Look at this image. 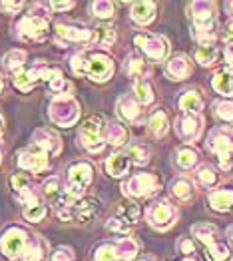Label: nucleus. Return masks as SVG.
<instances>
[{
	"label": "nucleus",
	"mask_w": 233,
	"mask_h": 261,
	"mask_svg": "<svg viewBox=\"0 0 233 261\" xmlns=\"http://www.w3.org/2000/svg\"><path fill=\"white\" fill-rule=\"evenodd\" d=\"M208 148L217 155L219 168L229 172L233 168V128L231 126H217L208 136Z\"/></svg>",
	"instance_id": "obj_1"
},
{
	"label": "nucleus",
	"mask_w": 233,
	"mask_h": 261,
	"mask_svg": "<svg viewBox=\"0 0 233 261\" xmlns=\"http://www.w3.org/2000/svg\"><path fill=\"white\" fill-rule=\"evenodd\" d=\"M14 34L22 42L36 44L46 40L48 30H50V20L46 16V12H30L26 16H22L14 26Z\"/></svg>",
	"instance_id": "obj_2"
},
{
	"label": "nucleus",
	"mask_w": 233,
	"mask_h": 261,
	"mask_svg": "<svg viewBox=\"0 0 233 261\" xmlns=\"http://www.w3.org/2000/svg\"><path fill=\"white\" fill-rule=\"evenodd\" d=\"M92 181H94V166L90 162L78 160V162L68 166L64 188H66V192L72 197H76V199L84 197L88 188L92 186Z\"/></svg>",
	"instance_id": "obj_3"
},
{
	"label": "nucleus",
	"mask_w": 233,
	"mask_h": 261,
	"mask_svg": "<svg viewBox=\"0 0 233 261\" xmlns=\"http://www.w3.org/2000/svg\"><path fill=\"white\" fill-rule=\"evenodd\" d=\"M48 118L60 128H72L80 120V104L74 96H56L48 104Z\"/></svg>",
	"instance_id": "obj_4"
},
{
	"label": "nucleus",
	"mask_w": 233,
	"mask_h": 261,
	"mask_svg": "<svg viewBox=\"0 0 233 261\" xmlns=\"http://www.w3.org/2000/svg\"><path fill=\"white\" fill-rule=\"evenodd\" d=\"M144 214H146V221L153 229H158V231H168L170 227L175 225L177 216H179L177 207L171 203L170 199H156V201H151V203H148Z\"/></svg>",
	"instance_id": "obj_5"
},
{
	"label": "nucleus",
	"mask_w": 233,
	"mask_h": 261,
	"mask_svg": "<svg viewBox=\"0 0 233 261\" xmlns=\"http://www.w3.org/2000/svg\"><path fill=\"white\" fill-rule=\"evenodd\" d=\"M78 140L80 146L84 148L86 152L98 153L104 150L106 140H104V120L102 116H90L86 118L78 130Z\"/></svg>",
	"instance_id": "obj_6"
},
{
	"label": "nucleus",
	"mask_w": 233,
	"mask_h": 261,
	"mask_svg": "<svg viewBox=\"0 0 233 261\" xmlns=\"http://www.w3.org/2000/svg\"><path fill=\"white\" fill-rule=\"evenodd\" d=\"M138 218H140V205L134 203V201H124V203H118L116 212L106 221V227L112 233H120V236L126 238L127 233L136 227Z\"/></svg>",
	"instance_id": "obj_7"
},
{
	"label": "nucleus",
	"mask_w": 233,
	"mask_h": 261,
	"mask_svg": "<svg viewBox=\"0 0 233 261\" xmlns=\"http://www.w3.org/2000/svg\"><path fill=\"white\" fill-rule=\"evenodd\" d=\"M162 188L160 177L156 174H136L122 184V194L127 199H144L158 194Z\"/></svg>",
	"instance_id": "obj_8"
},
{
	"label": "nucleus",
	"mask_w": 233,
	"mask_h": 261,
	"mask_svg": "<svg viewBox=\"0 0 233 261\" xmlns=\"http://www.w3.org/2000/svg\"><path fill=\"white\" fill-rule=\"evenodd\" d=\"M30 231L22 225H8L0 233V251L6 259H20L26 241L30 240Z\"/></svg>",
	"instance_id": "obj_9"
},
{
	"label": "nucleus",
	"mask_w": 233,
	"mask_h": 261,
	"mask_svg": "<svg viewBox=\"0 0 233 261\" xmlns=\"http://www.w3.org/2000/svg\"><path fill=\"white\" fill-rule=\"evenodd\" d=\"M50 70H52V66H48L44 60H38V62H34L30 68L24 66L22 70L14 72V74H12V84L16 86V90H20V92H24V94H28V92L34 90L36 84H40V82H46V80H48Z\"/></svg>",
	"instance_id": "obj_10"
},
{
	"label": "nucleus",
	"mask_w": 233,
	"mask_h": 261,
	"mask_svg": "<svg viewBox=\"0 0 233 261\" xmlns=\"http://www.w3.org/2000/svg\"><path fill=\"white\" fill-rule=\"evenodd\" d=\"M134 44L153 62H164L170 54V40L162 34L140 32V34L134 36Z\"/></svg>",
	"instance_id": "obj_11"
},
{
	"label": "nucleus",
	"mask_w": 233,
	"mask_h": 261,
	"mask_svg": "<svg viewBox=\"0 0 233 261\" xmlns=\"http://www.w3.org/2000/svg\"><path fill=\"white\" fill-rule=\"evenodd\" d=\"M114 58L106 54V52H100V50H92L88 52V78L92 82H108L112 76H114Z\"/></svg>",
	"instance_id": "obj_12"
},
{
	"label": "nucleus",
	"mask_w": 233,
	"mask_h": 261,
	"mask_svg": "<svg viewBox=\"0 0 233 261\" xmlns=\"http://www.w3.org/2000/svg\"><path fill=\"white\" fill-rule=\"evenodd\" d=\"M16 164L18 168L24 172H30V174H44L48 168H50V155L46 152H42L40 148L36 146H28L20 152L16 153Z\"/></svg>",
	"instance_id": "obj_13"
},
{
	"label": "nucleus",
	"mask_w": 233,
	"mask_h": 261,
	"mask_svg": "<svg viewBox=\"0 0 233 261\" xmlns=\"http://www.w3.org/2000/svg\"><path fill=\"white\" fill-rule=\"evenodd\" d=\"M54 40L60 48H66V44H92V30L78 24L58 22L54 26Z\"/></svg>",
	"instance_id": "obj_14"
},
{
	"label": "nucleus",
	"mask_w": 233,
	"mask_h": 261,
	"mask_svg": "<svg viewBox=\"0 0 233 261\" xmlns=\"http://www.w3.org/2000/svg\"><path fill=\"white\" fill-rule=\"evenodd\" d=\"M16 199L20 201L22 218L26 219V221H30V223H38V221H42V219L46 218V214H48V205H46V201L40 197V194H38L34 188L28 190L26 194L18 196Z\"/></svg>",
	"instance_id": "obj_15"
},
{
	"label": "nucleus",
	"mask_w": 233,
	"mask_h": 261,
	"mask_svg": "<svg viewBox=\"0 0 233 261\" xmlns=\"http://www.w3.org/2000/svg\"><path fill=\"white\" fill-rule=\"evenodd\" d=\"M175 132L177 136L186 142V144H193L201 138L203 134V118L201 116H191V114H184L175 120Z\"/></svg>",
	"instance_id": "obj_16"
},
{
	"label": "nucleus",
	"mask_w": 233,
	"mask_h": 261,
	"mask_svg": "<svg viewBox=\"0 0 233 261\" xmlns=\"http://www.w3.org/2000/svg\"><path fill=\"white\" fill-rule=\"evenodd\" d=\"M32 146L40 148L42 152H46L48 155H58L62 152V138L58 136V132H54L52 128H38V130L32 134V140H30Z\"/></svg>",
	"instance_id": "obj_17"
},
{
	"label": "nucleus",
	"mask_w": 233,
	"mask_h": 261,
	"mask_svg": "<svg viewBox=\"0 0 233 261\" xmlns=\"http://www.w3.org/2000/svg\"><path fill=\"white\" fill-rule=\"evenodd\" d=\"M98 214H100V203H98V199H94V197H80V199L74 203V207H72L70 221H76V223L84 225V223L94 221V219L98 218Z\"/></svg>",
	"instance_id": "obj_18"
},
{
	"label": "nucleus",
	"mask_w": 233,
	"mask_h": 261,
	"mask_svg": "<svg viewBox=\"0 0 233 261\" xmlns=\"http://www.w3.org/2000/svg\"><path fill=\"white\" fill-rule=\"evenodd\" d=\"M38 194H40V197L46 201V205L50 203L52 207L60 205L64 199H66V196H68V192H66L64 184L60 181V177H56V175H50V177H46V179H44Z\"/></svg>",
	"instance_id": "obj_19"
},
{
	"label": "nucleus",
	"mask_w": 233,
	"mask_h": 261,
	"mask_svg": "<svg viewBox=\"0 0 233 261\" xmlns=\"http://www.w3.org/2000/svg\"><path fill=\"white\" fill-rule=\"evenodd\" d=\"M124 72L130 78H134V82H136V80H146L153 72V68L140 52H130L126 58V64H124Z\"/></svg>",
	"instance_id": "obj_20"
},
{
	"label": "nucleus",
	"mask_w": 233,
	"mask_h": 261,
	"mask_svg": "<svg viewBox=\"0 0 233 261\" xmlns=\"http://www.w3.org/2000/svg\"><path fill=\"white\" fill-rule=\"evenodd\" d=\"M215 12H217V4L210 2V0H197V2H190L188 6V14L193 20V24H212L215 20Z\"/></svg>",
	"instance_id": "obj_21"
},
{
	"label": "nucleus",
	"mask_w": 233,
	"mask_h": 261,
	"mask_svg": "<svg viewBox=\"0 0 233 261\" xmlns=\"http://www.w3.org/2000/svg\"><path fill=\"white\" fill-rule=\"evenodd\" d=\"M22 261H48L50 259V247L48 241L42 240L40 236H30V240L26 241L24 251L20 255Z\"/></svg>",
	"instance_id": "obj_22"
},
{
	"label": "nucleus",
	"mask_w": 233,
	"mask_h": 261,
	"mask_svg": "<svg viewBox=\"0 0 233 261\" xmlns=\"http://www.w3.org/2000/svg\"><path fill=\"white\" fill-rule=\"evenodd\" d=\"M116 112H118L120 120L126 122V124H138L140 118H142V108H140V104H138V102L134 100V96H130V94H124V96L118 98V102H116Z\"/></svg>",
	"instance_id": "obj_23"
},
{
	"label": "nucleus",
	"mask_w": 233,
	"mask_h": 261,
	"mask_svg": "<svg viewBox=\"0 0 233 261\" xmlns=\"http://www.w3.org/2000/svg\"><path fill=\"white\" fill-rule=\"evenodd\" d=\"M156 12H158V6L149 0H142V2H134L132 8H130V16L132 20L140 26H148L156 20Z\"/></svg>",
	"instance_id": "obj_24"
},
{
	"label": "nucleus",
	"mask_w": 233,
	"mask_h": 261,
	"mask_svg": "<svg viewBox=\"0 0 233 261\" xmlns=\"http://www.w3.org/2000/svg\"><path fill=\"white\" fill-rule=\"evenodd\" d=\"M177 108L184 114H191V116H201L203 110V100L199 96L197 90H184L177 96Z\"/></svg>",
	"instance_id": "obj_25"
},
{
	"label": "nucleus",
	"mask_w": 233,
	"mask_h": 261,
	"mask_svg": "<svg viewBox=\"0 0 233 261\" xmlns=\"http://www.w3.org/2000/svg\"><path fill=\"white\" fill-rule=\"evenodd\" d=\"M166 72H168V76H170L171 80H175V82L186 80L191 74L190 58H188L186 54H175V56H171L170 60H168V64H166Z\"/></svg>",
	"instance_id": "obj_26"
},
{
	"label": "nucleus",
	"mask_w": 233,
	"mask_h": 261,
	"mask_svg": "<svg viewBox=\"0 0 233 261\" xmlns=\"http://www.w3.org/2000/svg\"><path fill=\"white\" fill-rule=\"evenodd\" d=\"M46 84H48V90L54 94V98H56V96H72V92H74L72 82H68V80L64 78L62 70H60L58 66H52Z\"/></svg>",
	"instance_id": "obj_27"
},
{
	"label": "nucleus",
	"mask_w": 233,
	"mask_h": 261,
	"mask_svg": "<svg viewBox=\"0 0 233 261\" xmlns=\"http://www.w3.org/2000/svg\"><path fill=\"white\" fill-rule=\"evenodd\" d=\"M212 88L223 98H233V70L221 68L212 76Z\"/></svg>",
	"instance_id": "obj_28"
},
{
	"label": "nucleus",
	"mask_w": 233,
	"mask_h": 261,
	"mask_svg": "<svg viewBox=\"0 0 233 261\" xmlns=\"http://www.w3.org/2000/svg\"><path fill=\"white\" fill-rule=\"evenodd\" d=\"M127 138H130V134H127L124 124H120V122H108L106 126H104V140H106V144H110V146H116V148L126 146Z\"/></svg>",
	"instance_id": "obj_29"
},
{
	"label": "nucleus",
	"mask_w": 233,
	"mask_h": 261,
	"mask_svg": "<svg viewBox=\"0 0 233 261\" xmlns=\"http://www.w3.org/2000/svg\"><path fill=\"white\" fill-rule=\"evenodd\" d=\"M130 158L126 153H112L106 160L104 168H106V174L112 177H124L130 172Z\"/></svg>",
	"instance_id": "obj_30"
},
{
	"label": "nucleus",
	"mask_w": 233,
	"mask_h": 261,
	"mask_svg": "<svg viewBox=\"0 0 233 261\" xmlns=\"http://www.w3.org/2000/svg\"><path fill=\"white\" fill-rule=\"evenodd\" d=\"M114 249H116V255L120 257V261H132L138 257L140 253V245L138 241L132 240V238H120V240H114L112 241Z\"/></svg>",
	"instance_id": "obj_31"
},
{
	"label": "nucleus",
	"mask_w": 233,
	"mask_h": 261,
	"mask_svg": "<svg viewBox=\"0 0 233 261\" xmlns=\"http://www.w3.org/2000/svg\"><path fill=\"white\" fill-rule=\"evenodd\" d=\"M116 38H118V32L110 24H100V26H96L92 30V44L98 46V48H110V46H114Z\"/></svg>",
	"instance_id": "obj_32"
},
{
	"label": "nucleus",
	"mask_w": 233,
	"mask_h": 261,
	"mask_svg": "<svg viewBox=\"0 0 233 261\" xmlns=\"http://www.w3.org/2000/svg\"><path fill=\"white\" fill-rule=\"evenodd\" d=\"M208 201H210L212 210L227 214L233 210V190H213L208 196Z\"/></svg>",
	"instance_id": "obj_33"
},
{
	"label": "nucleus",
	"mask_w": 233,
	"mask_h": 261,
	"mask_svg": "<svg viewBox=\"0 0 233 261\" xmlns=\"http://www.w3.org/2000/svg\"><path fill=\"white\" fill-rule=\"evenodd\" d=\"M191 236L195 238L197 241H201L205 247H210L212 243H215V241H219L217 238H219V229L215 227V225H212V223H193L191 225Z\"/></svg>",
	"instance_id": "obj_34"
},
{
	"label": "nucleus",
	"mask_w": 233,
	"mask_h": 261,
	"mask_svg": "<svg viewBox=\"0 0 233 261\" xmlns=\"http://www.w3.org/2000/svg\"><path fill=\"white\" fill-rule=\"evenodd\" d=\"M26 60H28L26 50H22V48H12V50H8V52L2 56V66H4L6 72L14 74V72H18V70H22V68L26 66Z\"/></svg>",
	"instance_id": "obj_35"
},
{
	"label": "nucleus",
	"mask_w": 233,
	"mask_h": 261,
	"mask_svg": "<svg viewBox=\"0 0 233 261\" xmlns=\"http://www.w3.org/2000/svg\"><path fill=\"white\" fill-rule=\"evenodd\" d=\"M170 190H171V194L177 197V199H182V201H190L191 197H193V194H195V186H193V181H191L190 177H186V175H177V177H173Z\"/></svg>",
	"instance_id": "obj_36"
},
{
	"label": "nucleus",
	"mask_w": 233,
	"mask_h": 261,
	"mask_svg": "<svg viewBox=\"0 0 233 261\" xmlns=\"http://www.w3.org/2000/svg\"><path fill=\"white\" fill-rule=\"evenodd\" d=\"M148 128H149V134L153 138H164L168 134V130H170V118H168V114L164 110H156L149 116Z\"/></svg>",
	"instance_id": "obj_37"
},
{
	"label": "nucleus",
	"mask_w": 233,
	"mask_h": 261,
	"mask_svg": "<svg viewBox=\"0 0 233 261\" xmlns=\"http://www.w3.org/2000/svg\"><path fill=\"white\" fill-rule=\"evenodd\" d=\"M132 90H134L132 96L140 106H149L153 102V98H156V92H153V88H151L148 80H136L132 84Z\"/></svg>",
	"instance_id": "obj_38"
},
{
	"label": "nucleus",
	"mask_w": 233,
	"mask_h": 261,
	"mask_svg": "<svg viewBox=\"0 0 233 261\" xmlns=\"http://www.w3.org/2000/svg\"><path fill=\"white\" fill-rule=\"evenodd\" d=\"M191 36L199 44H213L217 38V22L212 24H193L191 26Z\"/></svg>",
	"instance_id": "obj_39"
},
{
	"label": "nucleus",
	"mask_w": 233,
	"mask_h": 261,
	"mask_svg": "<svg viewBox=\"0 0 233 261\" xmlns=\"http://www.w3.org/2000/svg\"><path fill=\"white\" fill-rule=\"evenodd\" d=\"M195 179H197L199 186L212 190L219 181V174H217V170L213 168L212 164H201V166L195 168Z\"/></svg>",
	"instance_id": "obj_40"
},
{
	"label": "nucleus",
	"mask_w": 233,
	"mask_h": 261,
	"mask_svg": "<svg viewBox=\"0 0 233 261\" xmlns=\"http://www.w3.org/2000/svg\"><path fill=\"white\" fill-rule=\"evenodd\" d=\"M197 162H199V155L197 152L190 148V146H184V148H179L177 152H175V164H177V168L179 170H184V172H190L193 168H197Z\"/></svg>",
	"instance_id": "obj_41"
},
{
	"label": "nucleus",
	"mask_w": 233,
	"mask_h": 261,
	"mask_svg": "<svg viewBox=\"0 0 233 261\" xmlns=\"http://www.w3.org/2000/svg\"><path fill=\"white\" fill-rule=\"evenodd\" d=\"M217 60V48L215 44H197L195 48V62L201 64L203 68H210Z\"/></svg>",
	"instance_id": "obj_42"
},
{
	"label": "nucleus",
	"mask_w": 233,
	"mask_h": 261,
	"mask_svg": "<svg viewBox=\"0 0 233 261\" xmlns=\"http://www.w3.org/2000/svg\"><path fill=\"white\" fill-rule=\"evenodd\" d=\"M126 155L130 158V164H136V166H148L149 164V148L146 144H132L127 148Z\"/></svg>",
	"instance_id": "obj_43"
},
{
	"label": "nucleus",
	"mask_w": 233,
	"mask_h": 261,
	"mask_svg": "<svg viewBox=\"0 0 233 261\" xmlns=\"http://www.w3.org/2000/svg\"><path fill=\"white\" fill-rule=\"evenodd\" d=\"M70 70L78 78H88V52L80 50L70 56Z\"/></svg>",
	"instance_id": "obj_44"
},
{
	"label": "nucleus",
	"mask_w": 233,
	"mask_h": 261,
	"mask_svg": "<svg viewBox=\"0 0 233 261\" xmlns=\"http://www.w3.org/2000/svg\"><path fill=\"white\" fill-rule=\"evenodd\" d=\"M32 179L28 174H12L10 175V190L14 192V196L18 197L22 194H26L28 190H32Z\"/></svg>",
	"instance_id": "obj_45"
},
{
	"label": "nucleus",
	"mask_w": 233,
	"mask_h": 261,
	"mask_svg": "<svg viewBox=\"0 0 233 261\" xmlns=\"http://www.w3.org/2000/svg\"><path fill=\"white\" fill-rule=\"evenodd\" d=\"M213 116L225 124H233V102L231 100H221L213 104Z\"/></svg>",
	"instance_id": "obj_46"
},
{
	"label": "nucleus",
	"mask_w": 233,
	"mask_h": 261,
	"mask_svg": "<svg viewBox=\"0 0 233 261\" xmlns=\"http://www.w3.org/2000/svg\"><path fill=\"white\" fill-rule=\"evenodd\" d=\"M205 257L208 261H225L229 257V247L223 241H215L210 247H205Z\"/></svg>",
	"instance_id": "obj_47"
},
{
	"label": "nucleus",
	"mask_w": 233,
	"mask_h": 261,
	"mask_svg": "<svg viewBox=\"0 0 233 261\" xmlns=\"http://www.w3.org/2000/svg\"><path fill=\"white\" fill-rule=\"evenodd\" d=\"M114 8L116 6L110 0H96V2H92V14L96 18H102V20H110L114 16Z\"/></svg>",
	"instance_id": "obj_48"
},
{
	"label": "nucleus",
	"mask_w": 233,
	"mask_h": 261,
	"mask_svg": "<svg viewBox=\"0 0 233 261\" xmlns=\"http://www.w3.org/2000/svg\"><path fill=\"white\" fill-rule=\"evenodd\" d=\"M94 261H120V257L116 255V249H114L112 241L102 243V245L96 247V251H94Z\"/></svg>",
	"instance_id": "obj_49"
},
{
	"label": "nucleus",
	"mask_w": 233,
	"mask_h": 261,
	"mask_svg": "<svg viewBox=\"0 0 233 261\" xmlns=\"http://www.w3.org/2000/svg\"><path fill=\"white\" fill-rule=\"evenodd\" d=\"M50 261H74V251L68 245H60L50 253Z\"/></svg>",
	"instance_id": "obj_50"
},
{
	"label": "nucleus",
	"mask_w": 233,
	"mask_h": 261,
	"mask_svg": "<svg viewBox=\"0 0 233 261\" xmlns=\"http://www.w3.org/2000/svg\"><path fill=\"white\" fill-rule=\"evenodd\" d=\"M24 8V2L20 0H0V12L4 14H18Z\"/></svg>",
	"instance_id": "obj_51"
},
{
	"label": "nucleus",
	"mask_w": 233,
	"mask_h": 261,
	"mask_svg": "<svg viewBox=\"0 0 233 261\" xmlns=\"http://www.w3.org/2000/svg\"><path fill=\"white\" fill-rule=\"evenodd\" d=\"M177 251H179L182 255H186V257H191V255L195 253V245H193V241L188 240V238H182V240L177 241Z\"/></svg>",
	"instance_id": "obj_52"
},
{
	"label": "nucleus",
	"mask_w": 233,
	"mask_h": 261,
	"mask_svg": "<svg viewBox=\"0 0 233 261\" xmlns=\"http://www.w3.org/2000/svg\"><path fill=\"white\" fill-rule=\"evenodd\" d=\"M52 12H68V10H72L76 4L74 2H48L46 4Z\"/></svg>",
	"instance_id": "obj_53"
},
{
	"label": "nucleus",
	"mask_w": 233,
	"mask_h": 261,
	"mask_svg": "<svg viewBox=\"0 0 233 261\" xmlns=\"http://www.w3.org/2000/svg\"><path fill=\"white\" fill-rule=\"evenodd\" d=\"M223 58H225L227 68L233 70V40H227V42H225V48H223Z\"/></svg>",
	"instance_id": "obj_54"
},
{
	"label": "nucleus",
	"mask_w": 233,
	"mask_h": 261,
	"mask_svg": "<svg viewBox=\"0 0 233 261\" xmlns=\"http://www.w3.org/2000/svg\"><path fill=\"white\" fill-rule=\"evenodd\" d=\"M225 30H227V40H233V20H229L227 22V26H225Z\"/></svg>",
	"instance_id": "obj_55"
},
{
	"label": "nucleus",
	"mask_w": 233,
	"mask_h": 261,
	"mask_svg": "<svg viewBox=\"0 0 233 261\" xmlns=\"http://www.w3.org/2000/svg\"><path fill=\"white\" fill-rule=\"evenodd\" d=\"M4 92H6V78L0 74V96H2Z\"/></svg>",
	"instance_id": "obj_56"
},
{
	"label": "nucleus",
	"mask_w": 233,
	"mask_h": 261,
	"mask_svg": "<svg viewBox=\"0 0 233 261\" xmlns=\"http://www.w3.org/2000/svg\"><path fill=\"white\" fill-rule=\"evenodd\" d=\"M225 10H227V14L231 16V20H233V0H229V2H225Z\"/></svg>",
	"instance_id": "obj_57"
},
{
	"label": "nucleus",
	"mask_w": 233,
	"mask_h": 261,
	"mask_svg": "<svg viewBox=\"0 0 233 261\" xmlns=\"http://www.w3.org/2000/svg\"><path fill=\"white\" fill-rule=\"evenodd\" d=\"M138 261H156V257H153L151 253H146V255H142V257H140Z\"/></svg>",
	"instance_id": "obj_58"
},
{
	"label": "nucleus",
	"mask_w": 233,
	"mask_h": 261,
	"mask_svg": "<svg viewBox=\"0 0 233 261\" xmlns=\"http://www.w3.org/2000/svg\"><path fill=\"white\" fill-rule=\"evenodd\" d=\"M227 240H229V243L233 245V225L227 227Z\"/></svg>",
	"instance_id": "obj_59"
},
{
	"label": "nucleus",
	"mask_w": 233,
	"mask_h": 261,
	"mask_svg": "<svg viewBox=\"0 0 233 261\" xmlns=\"http://www.w3.org/2000/svg\"><path fill=\"white\" fill-rule=\"evenodd\" d=\"M2 134H4V120H2V116H0V140H2Z\"/></svg>",
	"instance_id": "obj_60"
},
{
	"label": "nucleus",
	"mask_w": 233,
	"mask_h": 261,
	"mask_svg": "<svg viewBox=\"0 0 233 261\" xmlns=\"http://www.w3.org/2000/svg\"><path fill=\"white\" fill-rule=\"evenodd\" d=\"M179 261H195L193 257H184V259H179Z\"/></svg>",
	"instance_id": "obj_61"
},
{
	"label": "nucleus",
	"mask_w": 233,
	"mask_h": 261,
	"mask_svg": "<svg viewBox=\"0 0 233 261\" xmlns=\"http://www.w3.org/2000/svg\"><path fill=\"white\" fill-rule=\"evenodd\" d=\"M0 164H2V150H0Z\"/></svg>",
	"instance_id": "obj_62"
}]
</instances>
